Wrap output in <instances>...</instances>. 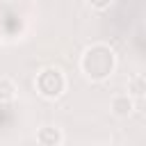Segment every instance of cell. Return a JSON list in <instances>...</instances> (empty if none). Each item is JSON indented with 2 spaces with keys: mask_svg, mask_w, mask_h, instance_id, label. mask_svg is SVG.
I'll return each mask as SVG.
<instances>
[{
  "mask_svg": "<svg viewBox=\"0 0 146 146\" xmlns=\"http://www.w3.org/2000/svg\"><path fill=\"white\" fill-rule=\"evenodd\" d=\"M87 5L91 9H96V11H105V9L112 7V0H87Z\"/></svg>",
  "mask_w": 146,
  "mask_h": 146,
  "instance_id": "52a82bcc",
  "label": "cell"
},
{
  "mask_svg": "<svg viewBox=\"0 0 146 146\" xmlns=\"http://www.w3.org/2000/svg\"><path fill=\"white\" fill-rule=\"evenodd\" d=\"M110 112L116 116V119H125L135 112V98L125 91V94H114L110 98Z\"/></svg>",
  "mask_w": 146,
  "mask_h": 146,
  "instance_id": "3957f363",
  "label": "cell"
},
{
  "mask_svg": "<svg viewBox=\"0 0 146 146\" xmlns=\"http://www.w3.org/2000/svg\"><path fill=\"white\" fill-rule=\"evenodd\" d=\"M66 75H64V71L59 68V66H46V68H41L39 73H36V78H34V89H36V94L41 96V98H46V100H57V98H62L64 96V91H66Z\"/></svg>",
  "mask_w": 146,
  "mask_h": 146,
  "instance_id": "7a4b0ae2",
  "label": "cell"
},
{
  "mask_svg": "<svg viewBox=\"0 0 146 146\" xmlns=\"http://www.w3.org/2000/svg\"><path fill=\"white\" fill-rule=\"evenodd\" d=\"M36 141L41 146H59L64 141V132L59 128H52V125H46V128H39L36 130Z\"/></svg>",
  "mask_w": 146,
  "mask_h": 146,
  "instance_id": "277c9868",
  "label": "cell"
},
{
  "mask_svg": "<svg viewBox=\"0 0 146 146\" xmlns=\"http://www.w3.org/2000/svg\"><path fill=\"white\" fill-rule=\"evenodd\" d=\"M78 66H80V73H82L87 80H91V82H103V80H107V78L114 73V68H116V50H114L110 43H103V41L91 43V46H87V48L82 50Z\"/></svg>",
  "mask_w": 146,
  "mask_h": 146,
  "instance_id": "6da1fadb",
  "label": "cell"
},
{
  "mask_svg": "<svg viewBox=\"0 0 146 146\" xmlns=\"http://www.w3.org/2000/svg\"><path fill=\"white\" fill-rule=\"evenodd\" d=\"M132 98H141L146 96V75H132L128 80V89H125Z\"/></svg>",
  "mask_w": 146,
  "mask_h": 146,
  "instance_id": "8992f818",
  "label": "cell"
},
{
  "mask_svg": "<svg viewBox=\"0 0 146 146\" xmlns=\"http://www.w3.org/2000/svg\"><path fill=\"white\" fill-rule=\"evenodd\" d=\"M18 96V87L11 78H0V103H11Z\"/></svg>",
  "mask_w": 146,
  "mask_h": 146,
  "instance_id": "5b68a950",
  "label": "cell"
}]
</instances>
